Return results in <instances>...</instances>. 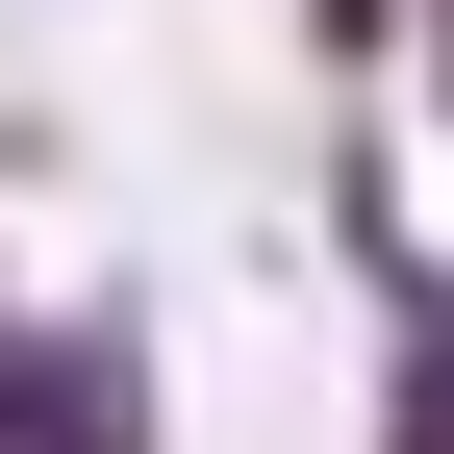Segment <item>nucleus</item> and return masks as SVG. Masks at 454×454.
Instances as JSON below:
<instances>
[{"instance_id": "obj_1", "label": "nucleus", "mask_w": 454, "mask_h": 454, "mask_svg": "<svg viewBox=\"0 0 454 454\" xmlns=\"http://www.w3.org/2000/svg\"><path fill=\"white\" fill-rule=\"evenodd\" d=\"M303 51H328V76H379V51H404V0H303Z\"/></svg>"}, {"instance_id": "obj_2", "label": "nucleus", "mask_w": 454, "mask_h": 454, "mask_svg": "<svg viewBox=\"0 0 454 454\" xmlns=\"http://www.w3.org/2000/svg\"><path fill=\"white\" fill-rule=\"evenodd\" d=\"M404 26H429V101H454V0H404Z\"/></svg>"}]
</instances>
